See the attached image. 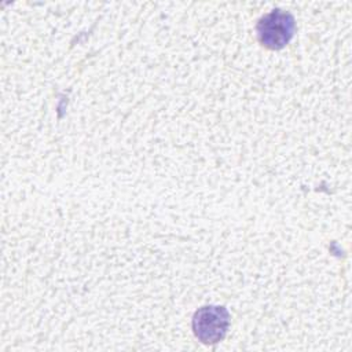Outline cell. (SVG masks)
<instances>
[{"label":"cell","mask_w":352,"mask_h":352,"mask_svg":"<svg viewBox=\"0 0 352 352\" xmlns=\"http://www.w3.org/2000/svg\"><path fill=\"white\" fill-rule=\"evenodd\" d=\"M230 326V314L224 307L206 305L199 308L192 316V330L195 337L204 344L221 341Z\"/></svg>","instance_id":"7a4b0ae2"},{"label":"cell","mask_w":352,"mask_h":352,"mask_svg":"<svg viewBox=\"0 0 352 352\" xmlns=\"http://www.w3.org/2000/svg\"><path fill=\"white\" fill-rule=\"evenodd\" d=\"M294 29L296 22L293 15L276 8L260 18L257 23V36L264 47L270 50H280L292 40Z\"/></svg>","instance_id":"6da1fadb"}]
</instances>
